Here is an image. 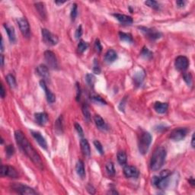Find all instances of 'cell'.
<instances>
[{
    "mask_svg": "<svg viewBox=\"0 0 195 195\" xmlns=\"http://www.w3.org/2000/svg\"><path fill=\"white\" fill-rule=\"evenodd\" d=\"M113 16L118 20V21L124 24H131L133 23V18L130 16L126 15H122V14H113Z\"/></svg>",
    "mask_w": 195,
    "mask_h": 195,
    "instance_id": "e0dca14e",
    "label": "cell"
},
{
    "mask_svg": "<svg viewBox=\"0 0 195 195\" xmlns=\"http://www.w3.org/2000/svg\"><path fill=\"white\" fill-rule=\"evenodd\" d=\"M15 137L17 143L20 146V148L22 149L24 154L32 160L36 166L38 167L40 169H43V164L41 158L37 152V151L33 148V146L29 143L24 133L21 130H16L15 132Z\"/></svg>",
    "mask_w": 195,
    "mask_h": 195,
    "instance_id": "6da1fadb",
    "label": "cell"
},
{
    "mask_svg": "<svg viewBox=\"0 0 195 195\" xmlns=\"http://www.w3.org/2000/svg\"><path fill=\"white\" fill-rule=\"evenodd\" d=\"M94 145L95 146H96V149L98 150V152H99L101 155H103V154H104V149H103V146L102 145H101V143H100L98 140H95Z\"/></svg>",
    "mask_w": 195,
    "mask_h": 195,
    "instance_id": "ab89813d",
    "label": "cell"
},
{
    "mask_svg": "<svg viewBox=\"0 0 195 195\" xmlns=\"http://www.w3.org/2000/svg\"><path fill=\"white\" fill-rule=\"evenodd\" d=\"M12 188L13 191H15L18 194L28 195L37 194V192L33 188L27 186V185H21V184H13L12 185Z\"/></svg>",
    "mask_w": 195,
    "mask_h": 195,
    "instance_id": "52a82bcc",
    "label": "cell"
},
{
    "mask_svg": "<svg viewBox=\"0 0 195 195\" xmlns=\"http://www.w3.org/2000/svg\"><path fill=\"white\" fill-rule=\"evenodd\" d=\"M85 80H86L87 83L89 85V86L93 87L96 82V77L93 74H87L85 76Z\"/></svg>",
    "mask_w": 195,
    "mask_h": 195,
    "instance_id": "d590c367",
    "label": "cell"
},
{
    "mask_svg": "<svg viewBox=\"0 0 195 195\" xmlns=\"http://www.w3.org/2000/svg\"><path fill=\"white\" fill-rule=\"evenodd\" d=\"M34 119L37 124L40 126H44L48 122V116L46 113H36L34 114Z\"/></svg>",
    "mask_w": 195,
    "mask_h": 195,
    "instance_id": "d6986e66",
    "label": "cell"
},
{
    "mask_svg": "<svg viewBox=\"0 0 195 195\" xmlns=\"http://www.w3.org/2000/svg\"><path fill=\"white\" fill-rule=\"evenodd\" d=\"M37 75L39 76L43 79V80H47L50 79V74H49V69H48V67L45 65H40L37 67Z\"/></svg>",
    "mask_w": 195,
    "mask_h": 195,
    "instance_id": "2e32d148",
    "label": "cell"
},
{
    "mask_svg": "<svg viewBox=\"0 0 195 195\" xmlns=\"http://www.w3.org/2000/svg\"><path fill=\"white\" fill-rule=\"evenodd\" d=\"M119 36L121 40H123V41L127 42V43H133V41L132 36L130 34L124 32H119Z\"/></svg>",
    "mask_w": 195,
    "mask_h": 195,
    "instance_id": "f546056e",
    "label": "cell"
},
{
    "mask_svg": "<svg viewBox=\"0 0 195 195\" xmlns=\"http://www.w3.org/2000/svg\"><path fill=\"white\" fill-rule=\"evenodd\" d=\"M41 34L42 39L46 44L49 45V46H54L58 43V37L54 35V34H52L50 31H48L47 29H42Z\"/></svg>",
    "mask_w": 195,
    "mask_h": 195,
    "instance_id": "5b68a950",
    "label": "cell"
},
{
    "mask_svg": "<svg viewBox=\"0 0 195 195\" xmlns=\"http://www.w3.org/2000/svg\"><path fill=\"white\" fill-rule=\"evenodd\" d=\"M82 34V26H79L78 28L76 29V34H75V36H76V39H79L81 37Z\"/></svg>",
    "mask_w": 195,
    "mask_h": 195,
    "instance_id": "f6af8a7d",
    "label": "cell"
},
{
    "mask_svg": "<svg viewBox=\"0 0 195 195\" xmlns=\"http://www.w3.org/2000/svg\"><path fill=\"white\" fill-rule=\"evenodd\" d=\"M168 105L167 103L160 102V101H157L154 104V109L159 114H165L168 110Z\"/></svg>",
    "mask_w": 195,
    "mask_h": 195,
    "instance_id": "603a6c76",
    "label": "cell"
},
{
    "mask_svg": "<svg viewBox=\"0 0 195 195\" xmlns=\"http://www.w3.org/2000/svg\"><path fill=\"white\" fill-rule=\"evenodd\" d=\"M188 132V129L186 128L174 129V130L171 131V134H170V138L174 141H180L186 137Z\"/></svg>",
    "mask_w": 195,
    "mask_h": 195,
    "instance_id": "8fae6325",
    "label": "cell"
},
{
    "mask_svg": "<svg viewBox=\"0 0 195 195\" xmlns=\"http://www.w3.org/2000/svg\"><path fill=\"white\" fill-rule=\"evenodd\" d=\"M76 171L78 175L81 178H84L85 177V165H84L83 162L79 160L76 163Z\"/></svg>",
    "mask_w": 195,
    "mask_h": 195,
    "instance_id": "cb8c5ba5",
    "label": "cell"
},
{
    "mask_svg": "<svg viewBox=\"0 0 195 195\" xmlns=\"http://www.w3.org/2000/svg\"><path fill=\"white\" fill-rule=\"evenodd\" d=\"M44 59L46 60L47 66L52 69H57L59 67L57 57L55 54L51 51H46L44 52Z\"/></svg>",
    "mask_w": 195,
    "mask_h": 195,
    "instance_id": "ba28073f",
    "label": "cell"
},
{
    "mask_svg": "<svg viewBox=\"0 0 195 195\" xmlns=\"http://www.w3.org/2000/svg\"><path fill=\"white\" fill-rule=\"evenodd\" d=\"M152 143V136L149 133L143 132L139 140V151L141 154L145 155L149 150V146Z\"/></svg>",
    "mask_w": 195,
    "mask_h": 195,
    "instance_id": "277c9868",
    "label": "cell"
},
{
    "mask_svg": "<svg viewBox=\"0 0 195 195\" xmlns=\"http://www.w3.org/2000/svg\"><path fill=\"white\" fill-rule=\"evenodd\" d=\"M174 66H175L176 69H178V71L185 72L189 66L188 59L185 56H179L175 59Z\"/></svg>",
    "mask_w": 195,
    "mask_h": 195,
    "instance_id": "9c48e42d",
    "label": "cell"
},
{
    "mask_svg": "<svg viewBox=\"0 0 195 195\" xmlns=\"http://www.w3.org/2000/svg\"><path fill=\"white\" fill-rule=\"evenodd\" d=\"M106 171L108 175L114 177L115 175V168L114 166V164L112 163H108L106 165Z\"/></svg>",
    "mask_w": 195,
    "mask_h": 195,
    "instance_id": "836d02e7",
    "label": "cell"
},
{
    "mask_svg": "<svg viewBox=\"0 0 195 195\" xmlns=\"http://www.w3.org/2000/svg\"><path fill=\"white\" fill-rule=\"evenodd\" d=\"M31 133H32L33 137L35 139L36 141H37V143H38V144L40 146V147L43 148V149H47V141L45 140L44 137H43L40 133L37 132V131L34 130H31Z\"/></svg>",
    "mask_w": 195,
    "mask_h": 195,
    "instance_id": "9a60e30c",
    "label": "cell"
},
{
    "mask_svg": "<svg viewBox=\"0 0 195 195\" xmlns=\"http://www.w3.org/2000/svg\"><path fill=\"white\" fill-rule=\"evenodd\" d=\"M145 4L148 6L149 7L152 8V9H156V10H159L160 9V6L159 2L156 1H153V0H149V1L145 2Z\"/></svg>",
    "mask_w": 195,
    "mask_h": 195,
    "instance_id": "e575fe53",
    "label": "cell"
},
{
    "mask_svg": "<svg viewBox=\"0 0 195 195\" xmlns=\"http://www.w3.org/2000/svg\"><path fill=\"white\" fill-rule=\"evenodd\" d=\"M88 47V43L85 42L84 40H80L78 44V52L79 54H82V53L85 52Z\"/></svg>",
    "mask_w": 195,
    "mask_h": 195,
    "instance_id": "4dcf8cb0",
    "label": "cell"
},
{
    "mask_svg": "<svg viewBox=\"0 0 195 195\" xmlns=\"http://www.w3.org/2000/svg\"><path fill=\"white\" fill-rule=\"evenodd\" d=\"M0 95H1V97L2 98H4L5 96H6V90H5L4 86H3L2 84H1V92H0Z\"/></svg>",
    "mask_w": 195,
    "mask_h": 195,
    "instance_id": "7dc6e473",
    "label": "cell"
},
{
    "mask_svg": "<svg viewBox=\"0 0 195 195\" xmlns=\"http://www.w3.org/2000/svg\"><path fill=\"white\" fill-rule=\"evenodd\" d=\"M6 152L8 156L9 157L12 156L14 154V152H15V148H14V146H12V145H9V146H6Z\"/></svg>",
    "mask_w": 195,
    "mask_h": 195,
    "instance_id": "60d3db41",
    "label": "cell"
},
{
    "mask_svg": "<svg viewBox=\"0 0 195 195\" xmlns=\"http://www.w3.org/2000/svg\"><path fill=\"white\" fill-rule=\"evenodd\" d=\"M166 158V150L163 146L158 147L152 156L150 160V168L152 171H158L165 163Z\"/></svg>",
    "mask_w": 195,
    "mask_h": 195,
    "instance_id": "7a4b0ae2",
    "label": "cell"
},
{
    "mask_svg": "<svg viewBox=\"0 0 195 195\" xmlns=\"http://www.w3.org/2000/svg\"><path fill=\"white\" fill-rule=\"evenodd\" d=\"M82 114H83L84 118H85V121L87 122H89L91 121V114H90L89 109H88V107L87 104H83L82 107Z\"/></svg>",
    "mask_w": 195,
    "mask_h": 195,
    "instance_id": "f1b7e54d",
    "label": "cell"
},
{
    "mask_svg": "<svg viewBox=\"0 0 195 195\" xmlns=\"http://www.w3.org/2000/svg\"><path fill=\"white\" fill-rule=\"evenodd\" d=\"M76 88H77V96H76V99L79 100L80 97V87H79V84L76 83Z\"/></svg>",
    "mask_w": 195,
    "mask_h": 195,
    "instance_id": "681fc988",
    "label": "cell"
},
{
    "mask_svg": "<svg viewBox=\"0 0 195 195\" xmlns=\"http://www.w3.org/2000/svg\"><path fill=\"white\" fill-rule=\"evenodd\" d=\"M3 27L6 29V32H7L8 37H9V39L11 43H15L16 41V37H15V32L14 28L11 24H8V23H6V24H3Z\"/></svg>",
    "mask_w": 195,
    "mask_h": 195,
    "instance_id": "ac0fdd59",
    "label": "cell"
},
{
    "mask_svg": "<svg viewBox=\"0 0 195 195\" xmlns=\"http://www.w3.org/2000/svg\"><path fill=\"white\" fill-rule=\"evenodd\" d=\"M142 57H144L145 59H151L152 57V53L149 51L147 48L144 47L142 51Z\"/></svg>",
    "mask_w": 195,
    "mask_h": 195,
    "instance_id": "74e56055",
    "label": "cell"
},
{
    "mask_svg": "<svg viewBox=\"0 0 195 195\" xmlns=\"http://www.w3.org/2000/svg\"><path fill=\"white\" fill-rule=\"evenodd\" d=\"M75 128H76V131H77L78 133H79V135L81 137H83L84 133H83V130H82V127H81L79 124L76 123V124H75Z\"/></svg>",
    "mask_w": 195,
    "mask_h": 195,
    "instance_id": "ee69618b",
    "label": "cell"
},
{
    "mask_svg": "<svg viewBox=\"0 0 195 195\" xmlns=\"http://www.w3.org/2000/svg\"><path fill=\"white\" fill-rule=\"evenodd\" d=\"M17 23L22 35L26 38H28L31 36V28L28 20L25 18H19L17 19Z\"/></svg>",
    "mask_w": 195,
    "mask_h": 195,
    "instance_id": "8992f818",
    "label": "cell"
},
{
    "mask_svg": "<svg viewBox=\"0 0 195 195\" xmlns=\"http://www.w3.org/2000/svg\"><path fill=\"white\" fill-rule=\"evenodd\" d=\"M91 100H92L94 102L98 103V104H107V102H106V101H104V100L103 99L101 96H98V95L97 94H95V93H93V94L91 95Z\"/></svg>",
    "mask_w": 195,
    "mask_h": 195,
    "instance_id": "1f68e13d",
    "label": "cell"
},
{
    "mask_svg": "<svg viewBox=\"0 0 195 195\" xmlns=\"http://www.w3.org/2000/svg\"><path fill=\"white\" fill-rule=\"evenodd\" d=\"M6 80H7L8 84H9L11 88H14L16 87V80H15V78L12 74H9L6 76Z\"/></svg>",
    "mask_w": 195,
    "mask_h": 195,
    "instance_id": "d6a6232c",
    "label": "cell"
},
{
    "mask_svg": "<svg viewBox=\"0 0 195 195\" xmlns=\"http://www.w3.org/2000/svg\"><path fill=\"white\" fill-rule=\"evenodd\" d=\"M3 50H4V47H3V39L2 38V41H1V52H2Z\"/></svg>",
    "mask_w": 195,
    "mask_h": 195,
    "instance_id": "db71d44e",
    "label": "cell"
},
{
    "mask_svg": "<svg viewBox=\"0 0 195 195\" xmlns=\"http://www.w3.org/2000/svg\"><path fill=\"white\" fill-rule=\"evenodd\" d=\"M108 194H118V191H109Z\"/></svg>",
    "mask_w": 195,
    "mask_h": 195,
    "instance_id": "f5cc1de1",
    "label": "cell"
},
{
    "mask_svg": "<svg viewBox=\"0 0 195 195\" xmlns=\"http://www.w3.org/2000/svg\"><path fill=\"white\" fill-rule=\"evenodd\" d=\"M189 182H191V185H193V186H194V182H194V179H192V178H191V180H190V181H189Z\"/></svg>",
    "mask_w": 195,
    "mask_h": 195,
    "instance_id": "9f6ffc18",
    "label": "cell"
},
{
    "mask_svg": "<svg viewBox=\"0 0 195 195\" xmlns=\"http://www.w3.org/2000/svg\"><path fill=\"white\" fill-rule=\"evenodd\" d=\"M194 133L192 135V138H191V146H192V148H194L195 146V144H194Z\"/></svg>",
    "mask_w": 195,
    "mask_h": 195,
    "instance_id": "f907efd6",
    "label": "cell"
},
{
    "mask_svg": "<svg viewBox=\"0 0 195 195\" xmlns=\"http://www.w3.org/2000/svg\"><path fill=\"white\" fill-rule=\"evenodd\" d=\"M94 121L96 127H97L98 129H99L100 130L105 131L107 130V124H106L105 121H104V119H103L100 115H96V116L94 117Z\"/></svg>",
    "mask_w": 195,
    "mask_h": 195,
    "instance_id": "ffe728a7",
    "label": "cell"
},
{
    "mask_svg": "<svg viewBox=\"0 0 195 195\" xmlns=\"http://www.w3.org/2000/svg\"><path fill=\"white\" fill-rule=\"evenodd\" d=\"M1 176L2 177L8 176L9 178H18V174L16 170H15V168H13V167L2 165Z\"/></svg>",
    "mask_w": 195,
    "mask_h": 195,
    "instance_id": "30bf717a",
    "label": "cell"
},
{
    "mask_svg": "<svg viewBox=\"0 0 195 195\" xmlns=\"http://www.w3.org/2000/svg\"><path fill=\"white\" fill-rule=\"evenodd\" d=\"M176 4H177L178 7V8H183L185 6V5L186 4V2L185 1H177L176 2Z\"/></svg>",
    "mask_w": 195,
    "mask_h": 195,
    "instance_id": "bcb514c9",
    "label": "cell"
},
{
    "mask_svg": "<svg viewBox=\"0 0 195 195\" xmlns=\"http://www.w3.org/2000/svg\"><path fill=\"white\" fill-rule=\"evenodd\" d=\"M145 77V73L143 71H140L139 73H137L135 74V76H133V81L135 82L136 85L137 86H139L140 85H141L142 82L143 81V79Z\"/></svg>",
    "mask_w": 195,
    "mask_h": 195,
    "instance_id": "484cf974",
    "label": "cell"
},
{
    "mask_svg": "<svg viewBox=\"0 0 195 195\" xmlns=\"http://www.w3.org/2000/svg\"><path fill=\"white\" fill-rule=\"evenodd\" d=\"M93 71L96 74H99L101 73V69H100L99 64H98V61L96 59H95L94 60V64H93Z\"/></svg>",
    "mask_w": 195,
    "mask_h": 195,
    "instance_id": "b9f144b4",
    "label": "cell"
},
{
    "mask_svg": "<svg viewBox=\"0 0 195 195\" xmlns=\"http://www.w3.org/2000/svg\"><path fill=\"white\" fill-rule=\"evenodd\" d=\"M95 49L98 53H101L102 51V47H101V42L98 39H96V42H95Z\"/></svg>",
    "mask_w": 195,
    "mask_h": 195,
    "instance_id": "7bdbcfd3",
    "label": "cell"
},
{
    "mask_svg": "<svg viewBox=\"0 0 195 195\" xmlns=\"http://www.w3.org/2000/svg\"><path fill=\"white\" fill-rule=\"evenodd\" d=\"M65 2H66V1H63V2L56 1V2H55L56 4H57V5H62V4H63V3H65Z\"/></svg>",
    "mask_w": 195,
    "mask_h": 195,
    "instance_id": "11a10c76",
    "label": "cell"
},
{
    "mask_svg": "<svg viewBox=\"0 0 195 195\" xmlns=\"http://www.w3.org/2000/svg\"><path fill=\"white\" fill-rule=\"evenodd\" d=\"M124 175L129 178H137L140 174L139 170L132 165H126L124 168Z\"/></svg>",
    "mask_w": 195,
    "mask_h": 195,
    "instance_id": "7c38bea8",
    "label": "cell"
},
{
    "mask_svg": "<svg viewBox=\"0 0 195 195\" xmlns=\"http://www.w3.org/2000/svg\"><path fill=\"white\" fill-rule=\"evenodd\" d=\"M4 66V57L2 54H1V66L2 67Z\"/></svg>",
    "mask_w": 195,
    "mask_h": 195,
    "instance_id": "816d5d0a",
    "label": "cell"
},
{
    "mask_svg": "<svg viewBox=\"0 0 195 195\" xmlns=\"http://www.w3.org/2000/svg\"><path fill=\"white\" fill-rule=\"evenodd\" d=\"M55 130L58 134L63 133V117L60 116V118L57 120L55 123Z\"/></svg>",
    "mask_w": 195,
    "mask_h": 195,
    "instance_id": "4316f807",
    "label": "cell"
},
{
    "mask_svg": "<svg viewBox=\"0 0 195 195\" xmlns=\"http://www.w3.org/2000/svg\"><path fill=\"white\" fill-rule=\"evenodd\" d=\"M35 6L36 9L38 12L39 15H40L42 18L45 19L47 18V11H46V8H45L44 4L43 2H36L34 4Z\"/></svg>",
    "mask_w": 195,
    "mask_h": 195,
    "instance_id": "d4e9b609",
    "label": "cell"
},
{
    "mask_svg": "<svg viewBox=\"0 0 195 195\" xmlns=\"http://www.w3.org/2000/svg\"><path fill=\"white\" fill-rule=\"evenodd\" d=\"M40 86H41V88H43V90H44L45 94H46V96H47V99L48 102L51 103V104L55 102V101H56L55 95H54L53 92H51V90L48 89L45 81L42 79V80L40 82Z\"/></svg>",
    "mask_w": 195,
    "mask_h": 195,
    "instance_id": "5bb4252c",
    "label": "cell"
},
{
    "mask_svg": "<svg viewBox=\"0 0 195 195\" xmlns=\"http://www.w3.org/2000/svg\"><path fill=\"white\" fill-rule=\"evenodd\" d=\"M118 54L114 50H108L104 55V61L107 63H111L117 60Z\"/></svg>",
    "mask_w": 195,
    "mask_h": 195,
    "instance_id": "44dd1931",
    "label": "cell"
},
{
    "mask_svg": "<svg viewBox=\"0 0 195 195\" xmlns=\"http://www.w3.org/2000/svg\"><path fill=\"white\" fill-rule=\"evenodd\" d=\"M80 146L84 155L85 156H90V155H91V149H90V146L88 140L86 139L82 138L80 141Z\"/></svg>",
    "mask_w": 195,
    "mask_h": 195,
    "instance_id": "7402d4cb",
    "label": "cell"
},
{
    "mask_svg": "<svg viewBox=\"0 0 195 195\" xmlns=\"http://www.w3.org/2000/svg\"><path fill=\"white\" fill-rule=\"evenodd\" d=\"M140 30L142 31L145 34V35L148 37V38L151 39V40H156L161 37V33H159L157 31L153 30V29L147 28H140Z\"/></svg>",
    "mask_w": 195,
    "mask_h": 195,
    "instance_id": "4fadbf2b",
    "label": "cell"
},
{
    "mask_svg": "<svg viewBox=\"0 0 195 195\" xmlns=\"http://www.w3.org/2000/svg\"><path fill=\"white\" fill-rule=\"evenodd\" d=\"M87 191H88L90 194H95V189L92 185H88V186H87Z\"/></svg>",
    "mask_w": 195,
    "mask_h": 195,
    "instance_id": "c3c4849f",
    "label": "cell"
},
{
    "mask_svg": "<svg viewBox=\"0 0 195 195\" xmlns=\"http://www.w3.org/2000/svg\"><path fill=\"white\" fill-rule=\"evenodd\" d=\"M171 172L168 169H165L160 172L159 176H154L152 178V183L159 189H165L168 185V179H169L170 175Z\"/></svg>",
    "mask_w": 195,
    "mask_h": 195,
    "instance_id": "3957f363",
    "label": "cell"
},
{
    "mask_svg": "<svg viewBox=\"0 0 195 195\" xmlns=\"http://www.w3.org/2000/svg\"><path fill=\"white\" fill-rule=\"evenodd\" d=\"M183 78L185 82L188 85V86H191L192 85V76L191 73H184Z\"/></svg>",
    "mask_w": 195,
    "mask_h": 195,
    "instance_id": "8d00e7d4",
    "label": "cell"
},
{
    "mask_svg": "<svg viewBox=\"0 0 195 195\" xmlns=\"http://www.w3.org/2000/svg\"><path fill=\"white\" fill-rule=\"evenodd\" d=\"M117 158H118V162L119 163L120 165H124L127 163V154H126L124 152H123V151H120V152H118Z\"/></svg>",
    "mask_w": 195,
    "mask_h": 195,
    "instance_id": "83f0119b",
    "label": "cell"
},
{
    "mask_svg": "<svg viewBox=\"0 0 195 195\" xmlns=\"http://www.w3.org/2000/svg\"><path fill=\"white\" fill-rule=\"evenodd\" d=\"M70 16L73 21H75L76 16H77V4H73V7H72L71 13H70Z\"/></svg>",
    "mask_w": 195,
    "mask_h": 195,
    "instance_id": "f35d334b",
    "label": "cell"
}]
</instances>
